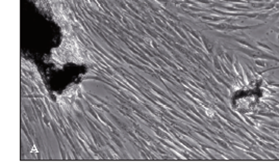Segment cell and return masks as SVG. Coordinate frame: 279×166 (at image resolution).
Instances as JSON below:
<instances>
[{
  "mask_svg": "<svg viewBox=\"0 0 279 166\" xmlns=\"http://www.w3.org/2000/svg\"><path fill=\"white\" fill-rule=\"evenodd\" d=\"M255 44H256L257 46L259 47L260 49L263 50V51H270V52H273V49H272L271 47L269 46V45H267V44L265 43H261V42H255Z\"/></svg>",
  "mask_w": 279,
  "mask_h": 166,
  "instance_id": "obj_1",
  "label": "cell"
},
{
  "mask_svg": "<svg viewBox=\"0 0 279 166\" xmlns=\"http://www.w3.org/2000/svg\"><path fill=\"white\" fill-rule=\"evenodd\" d=\"M254 63L257 67H260V68H265L268 65V61L265 59H263V58H256V59H254Z\"/></svg>",
  "mask_w": 279,
  "mask_h": 166,
  "instance_id": "obj_2",
  "label": "cell"
},
{
  "mask_svg": "<svg viewBox=\"0 0 279 166\" xmlns=\"http://www.w3.org/2000/svg\"><path fill=\"white\" fill-rule=\"evenodd\" d=\"M270 13H258V16L256 17V19L260 20V21H265L268 18H270Z\"/></svg>",
  "mask_w": 279,
  "mask_h": 166,
  "instance_id": "obj_3",
  "label": "cell"
},
{
  "mask_svg": "<svg viewBox=\"0 0 279 166\" xmlns=\"http://www.w3.org/2000/svg\"><path fill=\"white\" fill-rule=\"evenodd\" d=\"M251 6H252V7H255V8H263L265 6V3H261V2H259V3H251Z\"/></svg>",
  "mask_w": 279,
  "mask_h": 166,
  "instance_id": "obj_4",
  "label": "cell"
},
{
  "mask_svg": "<svg viewBox=\"0 0 279 166\" xmlns=\"http://www.w3.org/2000/svg\"><path fill=\"white\" fill-rule=\"evenodd\" d=\"M275 4H276V2H274V1H272V2H270L269 4H267V5L265 6V9H267V11H269V9H272V8L275 7Z\"/></svg>",
  "mask_w": 279,
  "mask_h": 166,
  "instance_id": "obj_5",
  "label": "cell"
},
{
  "mask_svg": "<svg viewBox=\"0 0 279 166\" xmlns=\"http://www.w3.org/2000/svg\"><path fill=\"white\" fill-rule=\"evenodd\" d=\"M205 110V113L207 114V116H209V117H213V115H215V113H213V111L211 110V109H208V108H205L204 109Z\"/></svg>",
  "mask_w": 279,
  "mask_h": 166,
  "instance_id": "obj_6",
  "label": "cell"
},
{
  "mask_svg": "<svg viewBox=\"0 0 279 166\" xmlns=\"http://www.w3.org/2000/svg\"><path fill=\"white\" fill-rule=\"evenodd\" d=\"M263 152H265V154H267V156H269L270 158H272V159H277V158H278V157H277L276 155H274V154H272L271 152H268V151H267V150H263Z\"/></svg>",
  "mask_w": 279,
  "mask_h": 166,
  "instance_id": "obj_7",
  "label": "cell"
},
{
  "mask_svg": "<svg viewBox=\"0 0 279 166\" xmlns=\"http://www.w3.org/2000/svg\"><path fill=\"white\" fill-rule=\"evenodd\" d=\"M145 41H146V43L149 44L150 46H155V45H154V43H153V41H152L151 38H145Z\"/></svg>",
  "mask_w": 279,
  "mask_h": 166,
  "instance_id": "obj_8",
  "label": "cell"
},
{
  "mask_svg": "<svg viewBox=\"0 0 279 166\" xmlns=\"http://www.w3.org/2000/svg\"><path fill=\"white\" fill-rule=\"evenodd\" d=\"M249 156H251V157H253V158L255 159H260V157L258 155H256V154H254V153H247Z\"/></svg>",
  "mask_w": 279,
  "mask_h": 166,
  "instance_id": "obj_9",
  "label": "cell"
},
{
  "mask_svg": "<svg viewBox=\"0 0 279 166\" xmlns=\"http://www.w3.org/2000/svg\"><path fill=\"white\" fill-rule=\"evenodd\" d=\"M274 9H275V11H279V2H277L276 4H275V7H274Z\"/></svg>",
  "mask_w": 279,
  "mask_h": 166,
  "instance_id": "obj_10",
  "label": "cell"
}]
</instances>
